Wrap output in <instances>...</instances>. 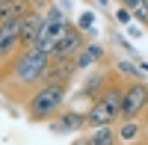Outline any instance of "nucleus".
<instances>
[{"instance_id": "obj_4", "label": "nucleus", "mask_w": 148, "mask_h": 145, "mask_svg": "<svg viewBox=\"0 0 148 145\" xmlns=\"http://www.w3.org/2000/svg\"><path fill=\"white\" fill-rule=\"evenodd\" d=\"M68 27H71V21L65 18L62 6L51 3V6L45 9V21H42V33H39L36 47H39V51H45V53H51V47L56 44V39H59V36H62Z\"/></svg>"}, {"instance_id": "obj_10", "label": "nucleus", "mask_w": 148, "mask_h": 145, "mask_svg": "<svg viewBox=\"0 0 148 145\" xmlns=\"http://www.w3.org/2000/svg\"><path fill=\"white\" fill-rule=\"evenodd\" d=\"M74 77H80L74 59H51V62H47V77H45V83H62V86H71Z\"/></svg>"}, {"instance_id": "obj_21", "label": "nucleus", "mask_w": 148, "mask_h": 145, "mask_svg": "<svg viewBox=\"0 0 148 145\" xmlns=\"http://www.w3.org/2000/svg\"><path fill=\"white\" fill-rule=\"evenodd\" d=\"M71 145H89V139H86V136H74V142Z\"/></svg>"}, {"instance_id": "obj_6", "label": "nucleus", "mask_w": 148, "mask_h": 145, "mask_svg": "<svg viewBox=\"0 0 148 145\" xmlns=\"http://www.w3.org/2000/svg\"><path fill=\"white\" fill-rule=\"evenodd\" d=\"M119 74H116V68H89V71H86V74H83V83H80V89H77V98H83V101H95L98 98V95H101L107 86H110V83H113Z\"/></svg>"}, {"instance_id": "obj_15", "label": "nucleus", "mask_w": 148, "mask_h": 145, "mask_svg": "<svg viewBox=\"0 0 148 145\" xmlns=\"http://www.w3.org/2000/svg\"><path fill=\"white\" fill-rule=\"evenodd\" d=\"M89 145H119V136H116V124L113 127H95L86 133Z\"/></svg>"}, {"instance_id": "obj_24", "label": "nucleus", "mask_w": 148, "mask_h": 145, "mask_svg": "<svg viewBox=\"0 0 148 145\" xmlns=\"http://www.w3.org/2000/svg\"><path fill=\"white\" fill-rule=\"evenodd\" d=\"M59 3H62V6H68V3H71V0H59Z\"/></svg>"}, {"instance_id": "obj_11", "label": "nucleus", "mask_w": 148, "mask_h": 145, "mask_svg": "<svg viewBox=\"0 0 148 145\" xmlns=\"http://www.w3.org/2000/svg\"><path fill=\"white\" fill-rule=\"evenodd\" d=\"M42 21H45V12L39 9H30L21 18V47H36L39 33H42Z\"/></svg>"}, {"instance_id": "obj_22", "label": "nucleus", "mask_w": 148, "mask_h": 145, "mask_svg": "<svg viewBox=\"0 0 148 145\" xmlns=\"http://www.w3.org/2000/svg\"><path fill=\"white\" fill-rule=\"evenodd\" d=\"M133 145H148V133H145V136H142L139 142H133Z\"/></svg>"}, {"instance_id": "obj_19", "label": "nucleus", "mask_w": 148, "mask_h": 145, "mask_svg": "<svg viewBox=\"0 0 148 145\" xmlns=\"http://www.w3.org/2000/svg\"><path fill=\"white\" fill-rule=\"evenodd\" d=\"M119 44H121V51H127L133 59H136V51H133V47H130V42H125V39H121V36H119Z\"/></svg>"}, {"instance_id": "obj_17", "label": "nucleus", "mask_w": 148, "mask_h": 145, "mask_svg": "<svg viewBox=\"0 0 148 145\" xmlns=\"http://www.w3.org/2000/svg\"><path fill=\"white\" fill-rule=\"evenodd\" d=\"M77 27H80L83 33L95 30V12H80V18H77Z\"/></svg>"}, {"instance_id": "obj_13", "label": "nucleus", "mask_w": 148, "mask_h": 145, "mask_svg": "<svg viewBox=\"0 0 148 145\" xmlns=\"http://www.w3.org/2000/svg\"><path fill=\"white\" fill-rule=\"evenodd\" d=\"M116 136H119V145H133V142H139L145 136V127L136 118H127V122L116 124Z\"/></svg>"}, {"instance_id": "obj_12", "label": "nucleus", "mask_w": 148, "mask_h": 145, "mask_svg": "<svg viewBox=\"0 0 148 145\" xmlns=\"http://www.w3.org/2000/svg\"><path fill=\"white\" fill-rule=\"evenodd\" d=\"M104 59H107V47H104L101 42H86L83 51L77 53V59H74V62H77V71L83 74V71L95 68L98 62H104Z\"/></svg>"}, {"instance_id": "obj_7", "label": "nucleus", "mask_w": 148, "mask_h": 145, "mask_svg": "<svg viewBox=\"0 0 148 145\" xmlns=\"http://www.w3.org/2000/svg\"><path fill=\"white\" fill-rule=\"evenodd\" d=\"M86 42H89V39H86V33L77 27V24H71V27L56 39V44L51 47V53H47V56H51V59H77V53L83 51Z\"/></svg>"}, {"instance_id": "obj_16", "label": "nucleus", "mask_w": 148, "mask_h": 145, "mask_svg": "<svg viewBox=\"0 0 148 145\" xmlns=\"http://www.w3.org/2000/svg\"><path fill=\"white\" fill-rule=\"evenodd\" d=\"M116 74H119L121 80H142V77H145L142 71H139V65L130 62V59H119V62H116Z\"/></svg>"}, {"instance_id": "obj_8", "label": "nucleus", "mask_w": 148, "mask_h": 145, "mask_svg": "<svg viewBox=\"0 0 148 145\" xmlns=\"http://www.w3.org/2000/svg\"><path fill=\"white\" fill-rule=\"evenodd\" d=\"M24 51L21 47V21H3L0 24V71Z\"/></svg>"}, {"instance_id": "obj_18", "label": "nucleus", "mask_w": 148, "mask_h": 145, "mask_svg": "<svg viewBox=\"0 0 148 145\" xmlns=\"http://www.w3.org/2000/svg\"><path fill=\"white\" fill-rule=\"evenodd\" d=\"M116 21H119V24H130V21H133L130 9H125V6H121V9H116Z\"/></svg>"}, {"instance_id": "obj_2", "label": "nucleus", "mask_w": 148, "mask_h": 145, "mask_svg": "<svg viewBox=\"0 0 148 145\" xmlns=\"http://www.w3.org/2000/svg\"><path fill=\"white\" fill-rule=\"evenodd\" d=\"M121 92H125V80L116 77V80L89 104V110H86V130L113 127V124L121 122Z\"/></svg>"}, {"instance_id": "obj_9", "label": "nucleus", "mask_w": 148, "mask_h": 145, "mask_svg": "<svg viewBox=\"0 0 148 145\" xmlns=\"http://www.w3.org/2000/svg\"><path fill=\"white\" fill-rule=\"evenodd\" d=\"M51 133H77V130H86V113L80 110H62L59 116H53L51 122Z\"/></svg>"}, {"instance_id": "obj_20", "label": "nucleus", "mask_w": 148, "mask_h": 145, "mask_svg": "<svg viewBox=\"0 0 148 145\" xmlns=\"http://www.w3.org/2000/svg\"><path fill=\"white\" fill-rule=\"evenodd\" d=\"M127 33L133 36V39H139V36H142V27H136V24H130V27H127Z\"/></svg>"}, {"instance_id": "obj_25", "label": "nucleus", "mask_w": 148, "mask_h": 145, "mask_svg": "<svg viewBox=\"0 0 148 145\" xmlns=\"http://www.w3.org/2000/svg\"><path fill=\"white\" fill-rule=\"evenodd\" d=\"M145 27H148V21H145Z\"/></svg>"}, {"instance_id": "obj_14", "label": "nucleus", "mask_w": 148, "mask_h": 145, "mask_svg": "<svg viewBox=\"0 0 148 145\" xmlns=\"http://www.w3.org/2000/svg\"><path fill=\"white\" fill-rule=\"evenodd\" d=\"M30 9H33L30 0H3L0 3V24L3 21H21Z\"/></svg>"}, {"instance_id": "obj_26", "label": "nucleus", "mask_w": 148, "mask_h": 145, "mask_svg": "<svg viewBox=\"0 0 148 145\" xmlns=\"http://www.w3.org/2000/svg\"><path fill=\"white\" fill-rule=\"evenodd\" d=\"M0 3H3V0H0Z\"/></svg>"}, {"instance_id": "obj_1", "label": "nucleus", "mask_w": 148, "mask_h": 145, "mask_svg": "<svg viewBox=\"0 0 148 145\" xmlns=\"http://www.w3.org/2000/svg\"><path fill=\"white\" fill-rule=\"evenodd\" d=\"M47 62H51V56L45 51H39V47H24V51L0 71V92H3L9 101L27 104V98L47 77Z\"/></svg>"}, {"instance_id": "obj_23", "label": "nucleus", "mask_w": 148, "mask_h": 145, "mask_svg": "<svg viewBox=\"0 0 148 145\" xmlns=\"http://www.w3.org/2000/svg\"><path fill=\"white\" fill-rule=\"evenodd\" d=\"M98 6H110V0H98Z\"/></svg>"}, {"instance_id": "obj_3", "label": "nucleus", "mask_w": 148, "mask_h": 145, "mask_svg": "<svg viewBox=\"0 0 148 145\" xmlns=\"http://www.w3.org/2000/svg\"><path fill=\"white\" fill-rule=\"evenodd\" d=\"M68 89L71 86H62V83H42V86L27 98V104H24L27 118L30 122H51L53 116H59L65 110Z\"/></svg>"}, {"instance_id": "obj_5", "label": "nucleus", "mask_w": 148, "mask_h": 145, "mask_svg": "<svg viewBox=\"0 0 148 145\" xmlns=\"http://www.w3.org/2000/svg\"><path fill=\"white\" fill-rule=\"evenodd\" d=\"M145 110H148V83L145 80H125V92H121V122L139 118Z\"/></svg>"}]
</instances>
